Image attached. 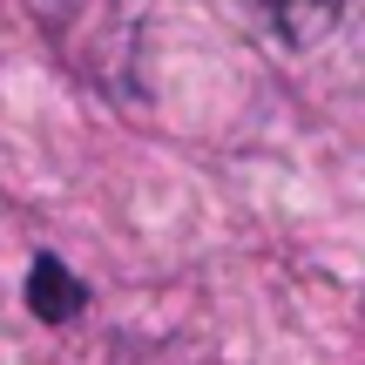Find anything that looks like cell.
<instances>
[{
  "mask_svg": "<svg viewBox=\"0 0 365 365\" xmlns=\"http://www.w3.org/2000/svg\"><path fill=\"white\" fill-rule=\"evenodd\" d=\"M257 14L284 48H318L345 21V0H257Z\"/></svg>",
  "mask_w": 365,
  "mask_h": 365,
  "instance_id": "1",
  "label": "cell"
},
{
  "mask_svg": "<svg viewBox=\"0 0 365 365\" xmlns=\"http://www.w3.org/2000/svg\"><path fill=\"white\" fill-rule=\"evenodd\" d=\"M81 304H88V291L75 284V271H68L54 250H41L34 271H27V312H34L41 325H68Z\"/></svg>",
  "mask_w": 365,
  "mask_h": 365,
  "instance_id": "2",
  "label": "cell"
}]
</instances>
